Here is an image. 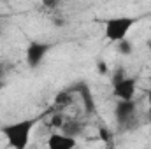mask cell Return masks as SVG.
<instances>
[{
  "mask_svg": "<svg viewBox=\"0 0 151 149\" xmlns=\"http://www.w3.org/2000/svg\"><path fill=\"white\" fill-rule=\"evenodd\" d=\"M34 126H35L34 119H21L2 126V133L12 149H27L30 144V135Z\"/></svg>",
  "mask_w": 151,
  "mask_h": 149,
  "instance_id": "cell-1",
  "label": "cell"
},
{
  "mask_svg": "<svg viewBox=\"0 0 151 149\" xmlns=\"http://www.w3.org/2000/svg\"><path fill=\"white\" fill-rule=\"evenodd\" d=\"M135 25V18H130V16H116L106 21V27H104V34L106 39L111 40V42H121L125 40V37L128 35L130 28Z\"/></svg>",
  "mask_w": 151,
  "mask_h": 149,
  "instance_id": "cell-2",
  "label": "cell"
},
{
  "mask_svg": "<svg viewBox=\"0 0 151 149\" xmlns=\"http://www.w3.org/2000/svg\"><path fill=\"white\" fill-rule=\"evenodd\" d=\"M137 116V105L135 102H123V100H118L116 104V109H114V117L118 121L119 126H128Z\"/></svg>",
  "mask_w": 151,
  "mask_h": 149,
  "instance_id": "cell-3",
  "label": "cell"
},
{
  "mask_svg": "<svg viewBox=\"0 0 151 149\" xmlns=\"http://www.w3.org/2000/svg\"><path fill=\"white\" fill-rule=\"evenodd\" d=\"M114 97H118L119 100L123 102H132L134 97H135V91H137V82L135 79H130V77H123L121 81L114 82Z\"/></svg>",
  "mask_w": 151,
  "mask_h": 149,
  "instance_id": "cell-4",
  "label": "cell"
},
{
  "mask_svg": "<svg viewBox=\"0 0 151 149\" xmlns=\"http://www.w3.org/2000/svg\"><path fill=\"white\" fill-rule=\"evenodd\" d=\"M47 51H49V46L46 42H32L28 46V49H27V63H28V67H32V69L39 67L42 63L44 56L47 54Z\"/></svg>",
  "mask_w": 151,
  "mask_h": 149,
  "instance_id": "cell-5",
  "label": "cell"
},
{
  "mask_svg": "<svg viewBox=\"0 0 151 149\" xmlns=\"http://www.w3.org/2000/svg\"><path fill=\"white\" fill-rule=\"evenodd\" d=\"M76 139L65 133H51L47 139V149H74Z\"/></svg>",
  "mask_w": 151,
  "mask_h": 149,
  "instance_id": "cell-6",
  "label": "cell"
},
{
  "mask_svg": "<svg viewBox=\"0 0 151 149\" xmlns=\"http://www.w3.org/2000/svg\"><path fill=\"white\" fill-rule=\"evenodd\" d=\"M118 51H119L121 54H132L134 47H132V44H130V42L121 40V42H118Z\"/></svg>",
  "mask_w": 151,
  "mask_h": 149,
  "instance_id": "cell-7",
  "label": "cell"
},
{
  "mask_svg": "<svg viewBox=\"0 0 151 149\" xmlns=\"http://www.w3.org/2000/svg\"><path fill=\"white\" fill-rule=\"evenodd\" d=\"M81 93H83V100L86 102V109H93V100H91V93L86 86H81Z\"/></svg>",
  "mask_w": 151,
  "mask_h": 149,
  "instance_id": "cell-8",
  "label": "cell"
},
{
  "mask_svg": "<svg viewBox=\"0 0 151 149\" xmlns=\"http://www.w3.org/2000/svg\"><path fill=\"white\" fill-rule=\"evenodd\" d=\"M55 102H56L58 105H67V104H70V102H72V98H70V95H69V93H58Z\"/></svg>",
  "mask_w": 151,
  "mask_h": 149,
  "instance_id": "cell-9",
  "label": "cell"
},
{
  "mask_svg": "<svg viewBox=\"0 0 151 149\" xmlns=\"http://www.w3.org/2000/svg\"><path fill=\"white\" fill-rule=\"evenodd\" d=\"M62 123H63V117H62V114H56V116L53 117V126H62Z\"/></svg>",
  "mask_w": 151,
  "mask_h": 149,
  "instance_id": "cell-10",
  "label": "cell"
},
{
  "mask_svg": "<svg viewBox=\"0 0 151 149\" xmlns=\"http://www.w3.org/2000/svg\"><path fill=\"white\" fill-rule=\"evenodd\" d=\"M99 74H107V65L106 63H99Z\"/></svg>",
  "mask_w": 151,
  "mask_h": 149,
  "instance_id": "cell-11",
  "label": "cell"
},
{
  "mask_svg": "<svg viewBox=\"0 0 151 149\" xmlns=\"http://www.w3.org/2000/svg\"><path fill=\"white\" fill-rule=\"evenodd\" d=\"M148 117H150V123H151V90L148 91Z\"/></svg>",
  "mask_w": 151,
  "mask_h": 149,
  "instance_id": "cell-12",
  "label": "cell"
}]
</instances>
